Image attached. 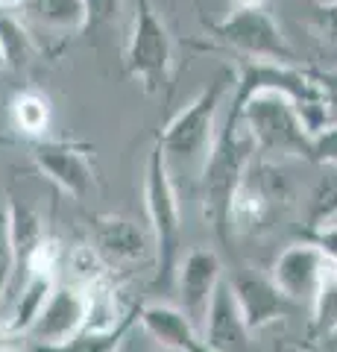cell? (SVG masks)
Returning a JSON list of instances; mask_svg holds the SVG:
<instances>
[{"instance_id": "d6986e66", "label": "cell", "mask_w": 337, "mask_h": 352, "mask_svg": "<svg viewBox=\"0 0 337 352\" xmlns=\"http://www.w3.org/2000/svg\"><path fill=\"white\" fill-rule=\"evenodd\" d=\"M36 38L30 36L27 24L15 15V9H0V56L3 68L27 71L36 59Z\"/></svg>"}, {"instance_id": "4316f807", "label": "cell", "mask_w": 337, "mask_h": 352, "mask_svg": "<svg viewBox=\"0 0 337 352\" xmlns=\"http://www.w3.org/2000/svg\"><path fill=\"white\" fill-rule=\"evenodd\" d=\"M305 241L317 247L320 256L329 264H337V223H334V220H332V223L305 229Z\"/></svg>"}, {"instance_id": "52a82bcc", "label": "cell", "mask_w": 337, "mask_h": 352, "mask_svg": "<svg viewBox=\"0 0 337 352\" xmlns=\"http://www.w3.org/2000/svg\"><path fill=\"white\" fill-rule=\"evenodd\" d=\"M32 162L62 194L73 197V200H85L97 188L91 150L85 144H77V141L38 138L32 147Z\"/></svg>"}, {"instance_id": "f1b7e54d", "label": "cell", "mask_w": 337, "mask_h": 352, "mask_svg": "<svg viewBox=\"0 0 337 352\" xmlns=\"http://www.w3.org/2000/svg\"><path fill=\"white\" fill-rule=\"evenodd\" d=\"M6 285H9V256L0 252V305H3V296H6Z\"/></svg>"}, {"instance_id": "6da1fadb", "label": "cell", "mask_w": 337, "mask_h": 352, "mask_svg": "<svg viewBox=\"0 0 337 352\" xmlns=\"http://www.w3.org/2000/svg\"><path fill=\"white\" fill-rule=\"evenodd\" d=\"M255 144L244 129L241 118L226 112L220 129L214 132V141L209 147V156L202 162V217L211 226L217 241L229 244L232 226H229V206L244 182L246 170L253 168Z\"/></svg>"}, {"instance_id": "277c9868", "label": "cell", "mask_w": 337, "mask_h": 352, "mask_svg": "<svg viewBox=\"0 0 337 352\" xmlns=\"http://www.w3.org/2000/svg\"><path fill=\"white\" fill-rule=\"evenodd\" d=\"M235 76L229 68H220L209 82H205L197 97L173 115L165 129L159 132V144L165 159H176L182 164H202L209 156V147L217 132V112L223 106V97L229 94Z\"/></svg>"}, {"instance_id": "cb8c5ba5", "label": "cell", "mask_w": 337, "mask_h": 352, "mask_svg": "<svg viewBox=\"0 0 337 352\" xmlns=\"http://www.w3.org/2000/svg\"><path fill=\"white\" fill-rule=\"evenodd\" d=\"M308 27L323 44L337 47V0H314L308 12Z\"/></svg>"}, {"instance_id": "4dcf8cb0", "label": "cell", "mask_w": 337, "mask_h": 352, "mask_svg": "<svg viewBox=\"0 0 337 352\" xmlns=\"http://www.w3.org/2000/svg\"><path fill=\"white\" fill-rule=\"evenodd\" d=\"M276 352H317V349H311V346H299V344H281V346H276Z\"/></svg>"}, {"instance_id": "1f68e13d", "label": "cell", "mask_w": 337, "mask_h": 352, "mask_svg": "<svg viewBox=\"0 0 337 352\" xmlns=\"http://www.w3.org/2000/svg\"><path fill=\"white\" fill-rule=\"evenodd\" d=\"M264 0H232L235 9H253V6H261Z\"/></svg>"}, {"instance_id": "4fadbf2b", "label": "cell", "mask_w": 337, "mask_h": 352, "mask_svg": "<svg viewBox=\"0 0 337 352\" xmlns=\"http://www.w3.org/2000/svg\"><path fill=\"white\" fill-rule=\"evenodd\" d=\"M202 338L214 352H249V338L253 332L244 323V314L235 302L229 282L220 279L211 296V305L202 320Z\"/></svg>"}, {"instance_id": "5bb4252c", "label": "cell", "mask_w": 337, "mask_h": 352, "mask_svg": "<svg viewBox=\"0 0 337 352\" xmlns=\"http://www.w3.org/2000/svg\"><path fill=\"white\" fill-rule=\"evenodd\" d=\"M91 238L94 250L108 261H144L153 256V238L124 214H94Z\"/></svg>"}, {"instance_id": "f546056e", "label": "cell", "mask_w": 337, "mask_h": 352, "mask_svg": "<svg viewBox=\"0 0 337 352\" xmlns=\"http://www.w3.org/2000/svg\"><path fill=\"white\" fill-rule=\"evenodd\" d=\"M12 340H18V335H9L6 329H3V332H0V352H15L12 349Z\"/></svg>"}, {"instance_id": "30bf717a", "label": "cell", "mask_w": 337, "mask_h": 352, "mask_svg": "<svg viewBox=\"0 0 337 352\" xmlns=\"http://www.w3.org/2000/svg\"><path fill=\"white\" fill-rule=\"evenodd\" d=\"M47 238V226L45 217H41L30 203L18 200V197H9L6 203V256H9V285H6V296L3 302L15 300V294L21 291V285L27 279V264L30 256L41 241Z\"/></svg>"}, {"instance_id": "7a4b0ae2", "label": "cell", "mask_w": 337, "mask_h": 352, "mask_svg": "<svg viewBox=\"0 0 337 352\" xmlns=\"http://www.w3.org/2000/svg\"><path fill=\"white\" fill-rule=\"evenodd\" d=\"M229 115L241 118L255 153L311 162V132L302 124L299 109L288 94L264 88L246 97L241 106H229Z\"/></svg>"}, {"instance_id": "83f0119b", "label": "cell", "mask_w": 337, "mask_h": 352, "mask_svg": "<svg viewBox=\"0 0 337 352\" xmlns=\"http://www.w3.org/2000/svg\"><path fill=\"white\" fill-rule=\"evenodd\" d=\"M314 76H317V82L323 85V91L329 94L332 106L337 109V71H311Z\"/></svg>"}, {"instance_id": "8992f818", "label": "cell", "mask_w": 337, "mask_h": 352, "mask_svg": "<svg viewBox=\"0 0 337 352\" xmlns=\"http://www.w3.org/2000/svg\"><path fill=\"white\" fill-rule=\"evenodd\" d=\"M126 74L147 94H161L170 85L173 38L150 0H135V18L124 50Z\"/></svg>"}, {"instance_id": "9a60e30c", "label": "cell", "mask_w": 337, "mask_h": 352, "mask_svg": "<svg viewBox=\"0 0 337 352\" xmlns=\"http://www.w3.org/2000/svg\"><path fill=\"white\" fill-rule=\"evenodd\" d=\"M138 323L144 326V332L150 338L173 352H214L205 344L200 329L185 317L182 308L161 305V302L138 305Z\"/></svg>"}, {"instance_id": "5b68a950", "label": "cell", "mask_w": 337, "mask_h": 352, "mask_svg": "<svg viewBox=\"0 0 337 352\" xmlns=\"http://www.w3.org/2000/svg\"><path fill=\"white\" fill-rule=\"evenodd\" d=\"M205 32L220 41L226 50L237 53V59H264L281 65H299L293 44L276 24V18L264 12L261 6L235 9L223 21H202Z\"/></svg>"}, {"instance_id": "d6a6232c", "label": "cell", "mask_w": 337, "mask_h": 352, "mask_svg": "<svg viewBox=\"0 0 337 352\" xmlns=\"http://www.w3.org/2000/svg\"><path fill=\"white\" fill-rule=\"evenodd\" d=\"M24 0H0V9H21Z\"/></svg>"}, {"instance_id": "d4e9b609", "label": "cell", "mask_w": 337, "mask_h": 352, "mask_svg": "<svg viewBox=\"0 0 337 352\" xmlns=\"http://www.w3.org/2000/svg\"><path fill=\"white\" fill-rule=\"evenodd\" d=\"M311 162L323 168H337V120L323 124L311 135Z\"/></svg>"}, {"instance_id": "836d02e7", "label": "cell", "mask_w": 337, "mask_h": 352, "mask_svg": "<svg viewBox=\"0 0 337 352\" xmlns=\"http://www.w3.org/2000/svg\"><path fill=\"white\" fill-rule=\"evenodd\" d=\"M0 68H3V56H0Z\"/></svg>"}, {"instance_id": "3957f363", "label": "cell", "mask_w": 337, "mask_h": 352, "mask_svg": "<svg viewBox=\"0 0 337 352\" xmlns=\"http://www.w3.org/2000/svg\"><path fill=\"white\" fill-rule=\"evenodd\" d=\"M144 206L153 232V258H156V288H170L179 264V241H182V208L170 179V164L156 141L147 156L144 170Z\"/></svg>"}, {"instance_id": "ac0fdd59", "label": "cell", "mask_w": 337, "mask_h": 352, "mask_svg": "<svg viewBox=\"0 0 337 352\" xmlns=\"http://www.w3.org/2000/svg\"><path fill=\"white\" fill-rule=\"evenodd\" d=\"M270 208H273V194L267 191V185L261 179H249V170H246L244 182L237 185L229 206L232 232H253L255 226H261L270 217Z\"/></svg>"}, {"instance_id": "2e32d148", "label": "cell", "mask_w": 337, "mask_h": 352, "mask_svg": "<svg viewBox=\"0 0 337 352\" xmlns=\"http://www.w3.org/2000/svg\"><path fill=\"white\" fill-rule=\"evenodd\" d=\"M56 288V270H30V276L21 285V291L12 300V311L6 317V332L24 338L27 329L32 326V320L41 314L47 296Z\"/></svg>"}, {"instance_id": "8fae6325", "label": "cell", "mask_w": 337, "mask_h": 352, "mask_svg": "<svg viewBox=\"0 0 337 352\" xmlns=\"http://www.w3.org/2000/svg\"><path fill=\"white\" fill-rule=\"evenodd\" d=\"M223 279V264L220 256L209 247H197L176 264V276L173 282L179 285V300L182 311L194 326H202L205 311L211 305V296L217 291V285Z\"/></svg>"}, {"instance_id": "484cf974", "label": "cell", "mask_w": 337, "mask_h": 352, "mask_svg": "<svg viewBox=\"0 0 337 352\" xmlns=\"http://www.w3.org/2000/svg\"><path fill=\"white\" fill-rule=\"evenodd\" d=\"M82 6H85V30L82 32L115 24L124 12V0H82Z\"/></svg>"}, {"instance_id": "e0dca14e", "label": "cell", "mask_w": 337, "mask_h": 352, "mask_svg": "<svg viewBox=\"0 0 337 352\" xmlns=\"http://www.w3.org/2000/svg\"><path fill=\"white\" fill-rule=\"evenodd\" d=\"M135 323H138V305H132L121 320L108 329H82V332L62 340V344H32L30 352H121L129 329Z\"/></svg>"}, {"instance_id": "7c38bea8", "label": "cell", "mask_w": 337, "mask_h": 352, "mask_svg": "<svg viewBox=\"0 0 337 352\" xmlns=\"http://www.w3.org/2000/svg\"><path fill=\"white\" fill-rule=\"evenodd\" d=\"M325 261L320 256V250L308 244L305 238L290 244L281 256L273 261V270H270V279L276 282V288L288 296L290 302H311L314 288L325 270Z\"/></svg>"}, {"instance_id": "ffe728a7", "label": "cell", "mask_w": 337, "mask_h": 352, "mask_svg": "<svg viewBox=\"0 0 337 352\" xmlns=\"http://www.w3.org/2000/svg\"><path fill=\"white\" fill-rule=\"evenodd\" d=\"M308 332L320 340H334L337 335V264H325L317 288H314Z\"/></svg>"}, {"instance_id": "ba28073f", "label": "cell", "mask_w": 337, "mask_h": 352, "mask_svg": "<svg viewBox=\"0 0 337 352\" xmlns=\"http://www.w3.org/2000/svg\"><path fill=\"white\" fill-rule=\"evenodd\" d=\"M229 288L235 294V302L244 314V323L249 332H261V329L273 326L279 320L293 314L297 302H290L285 294L276 288V282L270 276H261L253 270H235L229 279Z\"/></svg>"}, {"instance_id": "603a6c76", "label": "cell", "mask_w": 337, "mask_h": 352, "mask_svg": "<svg viewBox=\"0 0 337 352\" xmlns=\"http://www.w3.org/2000/svg\"><path fill=\"white\" fill-rule=\"evenodd\" d=\"M337 217V168H325V176L314 185L308 212H305V229L332 223Z\"/></svg>"}, {"instance_id": "7402d4cb", "label": "cell", "mask_w": 337, "mask_h": 352, "mask_svg": "<svg viewBox=\"0 0 337 352\" xmlns=\"http://www.w3.org/2000/svg\"><path fill=\"white\" fill-rule=\"evenodd\" d=\"M21 9L27 12V18L38 21L41 27L62 30V32H82L85 30L82 0H24Z\"/></svg>"}, {"instance_id": "9c48e42d", "label": "cell", "mask_w": 337, "mask_h": 352, "mask_svg": "<svg viewBox=\"0 0 337 352\" xmlns=\"http://www.w3.org/2000/svg\"><path fill=\"white\" fill-rule=\"evenodd\" d=\"M89 326V294L77 285H56L27 335L32 344H62Z\"/></svg>"}, {"instance_id": "e575fe53", "label": "cell", "mask_w": 337, "mask_h": 352, "mask_svg": "<svg viewBox=\"0 0 337 352\" xmlns=\"http://www.w3.org/2000/svg\"><path fill=\"white\" fill-rule=\"evenodd\" d=\"M334 340H337V335H334Z\"/></svg>"}, {"instance_id": "44dd1931", "label": "cell", "mask_w": 337, "mask_h": 352, "mask_svg": "<svg viewBox=\"0 0 337 352\" xmlns=\"http://www.w3.org/2000/svg\"><path fill=\"white\" fill-rule=\"evenodd\" d=\"M9 115H12V126L27 138H45L50 126V100L47 94L36 91V88H21L12 94L9 103Z\"/></svg>"}]
</instances>
